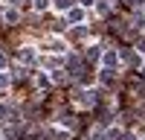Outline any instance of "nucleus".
<instances>
[{
  "label": "nucleus",
  "mask_w": 145,
  "mask_h": 140,
  "mask_svg": "<svg viewBox=\"0 0 145 140\" xmlns=\"http://www.w3.org/2000/svg\"><path fill=\"white\" fill-rule=\"evenodd\" d=\"M116 61H119V58H116V53H105V64H107V67H113Z\"/></svg>",
  "instance_id": "nucleus-1"
},
{
  "label": "nucleus",
  "mask_w": 145,
  "mask_h": 140,
  "mask_svg": "<svg viewBox=\"0 0 145 140\" xmlns=\"http://www.w3.org/2000/svg\"><path fill=\"white\" fill-rule=\"evenodd\" d=\"M70 20H78V23H81V20H84V12H81V9H72V12H70Z\"/></svg>",
  "instance_id": "nucleus-2"
},
{
  "label": "nucleus",
  "mask_w": 145,
  "mask_h": 140,
  "mask_svg": "<svg viewBox=\"0 0 145 140\" xmlns=\"http://www.w3.org/2000/svg\"><path fill=\"white\" fill-rule=\"evenodd\" d=\"M6 20L15 23V20H18V12H15V9H6Z\"/></svg>",
  "instance_id": "nucleus-3"
},
{
  "label": "nucleus",
  "mask_w": 145,
  "mask_h": 140,
  "mask_svg": "<svg viewBox=\"0 0 145 140\" xmlns=\"http://www.w3.org/2000/svg\"><path fill=\"white\" fill-rule=\"evenodd\" d=\"M20 58H23V61H35V53H32V50H23Z\"/></svg>",
  "instance_id": "nucleus-4"
},
{
  "label": "nucleus",
  "mask_w": 145,
  "mask_h": 140,
  "mask_svg": "<svg viewBox=\"0 0 145 140\" xmlns=\"http://www.w3.org/2000/svg\"><path fill=\"white\" fill-rule=\"evenodd\" d=\"M46 6H50V0H35V9H41V12H44Z\"/></svg>",
  "instance_id": "nucleus-5"
},
{
  "label": "nucleus",
  "mask_w": 145,
  "mask_h": 140,
  "mask_svg": "<svg viewBox=\"0 0 145 140\" xmlns=\"http://www.w3.org/2000/svg\"><path fill=\"white\" fill-rule=\"evenodd\" d=\"M70 3H72V0H55V6H58V9H70Z\"/></svg>",
  "instance_id": "nucleus-6"
},
{
  "label": "nucleus",
  "mask_w": 145,
  "mask_h": 140,
  "mask_svg": "<svg viewBox=\"0 0 145 140\" xmlns=\"http://www.w3.org/2000/svg\"><path fill=\"white\" fill-rule=\"evenodd\" d=\"M93 140H107V134H102V131H96V134H93Z\"/></svg>",
  "instance_id": "nucleus-7"
},
{
  "label": "nucleus",
  "mask_w": 145,
  "mask_h": 140,
  "mask_svg": "<svg viewBox=\"0 0 145 140\" xmlns=\"http://www.w3.org/2000/svg\"><path fill=\"white\" fill-rule=\"evenodd\" d=\"M0 67H6V55L3 53H0Z\"/></svg>",
  "instance_id": "nucleus-8"
},
{
  "label": "nucleus",
  "mask_w": 145,
  "mask_h": 140,
  "mask_svg": "<svg viewBox=\"0 0 145 140\" xmlns=\"http://www.w3.org/2000/svg\"><path fill=\"white\" fill-rule=\"evenodd\" d=\"M6 82H9V79H6V76H0V88H3V85H6Z\"/></svg>",
  "instance_id": "nucleus-9"
},
{
  "label": "nucleus",
  "mask_w": 145,
  "mask_h": 140,
  "mask_svg": "<svg viewBox=\"0 0 145 140\" xmlns=\"http://www.w3.org/2000/svg\"><path fill=\"white\" fill-rule=\"evenodd\" d=\"M139 50H142V53H145V38H142V41H139Z\"/></svg>",
  "instance_id": "nucleus-10"
},
{
  "label": "nucleus",
  "mask_w": 145,
  "mask_h": 140,
  "mask_svg": "<svg viewBox=\"0 0 145 140\" xmlns=\"http://www.w3.org/2000/svg\"><path fill=\"white\" fill-rule=\"evenodd\" d=\"M81 3H84V6H90V3H93V0H81Z\"/></svg>",
  "instance_id": "nucleus-11"
},
{
  "label": "nucleus",
  "mask_w": 145,
  "mask_h": 140,
  "mask_svg": "<svg viewBox=\"0 0 145 140\" xmlns=\"http://www.w3.org/2000/svg\"><path fill=\"white\" fill-rule=\"evenodd\" d=\"M12 3H18V0H12Z\"/></svg>",
  "instance_id": "nucleus-12"
}]
</instances>
